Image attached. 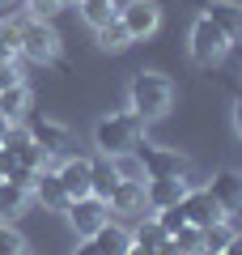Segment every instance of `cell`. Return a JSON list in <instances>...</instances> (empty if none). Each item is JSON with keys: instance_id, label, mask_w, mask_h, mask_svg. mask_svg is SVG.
Wrapping results in <instances>:
<instances>
[{"instance_id": "obj_12", "label": "cell", "mask_w": 242, "mask_h": 255, "mask_svg": "<svg viewBox=\"0 0 242 255\" xmlns=\"http://www.w3.org/2000/svg\"><path fill=\"white\" fill-rule=\"evenodd\" d=\"M208 196H213V200L225 209V217L242 213V170H221V174H213Z\"/></svg>"}, {"instance_id": "obj_35", "label": "cell", "mask_w": 242, "mask_h": 255, "mask_svg": "<svg viewBox=\"0 0 242 255\" xmlns=\"http://www.w3.org/2000/svg\"><path fill=\"white\" fill-rule=\"evenodd\" d=\"M60 9H77V0H60Z\"/></svg>"}, {"instance_id": "obj_31", "label": "cell", "mask_w": 242, "mask_h": 255, "mask_svg": "<svg viewBox=\"0 0 242 255\" xmlns=\"http://www.w3.org/2000/svg\"><path fill=\"white\" fill-rule=\"evenodd\" d=\"M13 166H17V157H13L9 149L0 145V179H9V174H13Z\"/></svg>"}, {"instance_id": "obj_11", "label": "cell", "mask_w": 242, "mask_h": 255, "mask_svg": "<svg viewBox=\"0 0 242 255\" xmlns=\"http://www.w3.org/2000/svg\"><path fill=\"white\" fill-rule=\"evenodd\" d=\"M183 213H187V221H191V226H200V230L225 221V209L208 196V187H187V196H183Z\"/></svg>"}, {"instance_id": "obj_27", "label": "cell", "mask_w": 242, "mask_h": 255, "mask_svg": "<svg viewBox=\"0 0 242 255\" xmlns=\"http://www.w3.org/2000/svg\"><path fill=\"white\" fill-rule=\"evenodd\" d=\"M234 234H238V226H234L230 217L217 221V226H208V230H204V251H225V243H230Z\"/></svg>"}, {"instance_id": "obj_7", "label": "cell", "mask_w": 242, "mask_h": 255, "mask_svg": "<svg viewBox=\"0 0 242 255\" xmlns=\"http://www.w3.org/2000/svg\"><path fill=\"white\" fill-rule=\"evenodd\" d=\"M107 221H111V204L98 200V196H81V200L68 204V226L77 230V238H94Z\"/></svg>"}, {"instance_id": "obj_9", "label": "cell", "mask_w": 242, "mask_h": 255, "mask_svg": "<svg viewBox=\"0 0 242 255\" xmlns=\"http://www.w3.org/2000/svg\"><path fill=\"white\" fill-rule=\"evenodd\" d=\"M187 187H191V179H187V174L144 179V204H149V213H157V209H170V204H183Z\"/></svg>"}, {"instance_id": "obj_29", "label": "cell", "mask_w": 242, "mask_h": 255, "mask_svg": "<svg viewBox=\"0 0 242 255\" xmlns=\"http://www.w3.org/2000/svg\"><path fill=\"white\" fill-rule=\"evenodd\" d=\"M26 13L38 21H51L55 13H60V0H26Z\"/></svg>"}, {"instance_id": "obj_18", "label": "cell", "mask_w": 242, "mask_h": 255, "mask_svg": "<svg viewBox=\"0 0 242 255\" xmlns=\"http://www.w3.org/2000/svg\"><path fill=\"white\" fill-rule=\"evenodd\" d=\"M26 111H30V85H9L0 90V119L4 124H26Z\"/></svg>"}, {"instance_id": "obj_32", "label": "cell", "mask_w": 242, "mask_h": 255, "mask_svg": "<svg viewBox=\"0 0 242 255\" xmlns=\"http://www.w3.org/2000/svg\"><path fill=\"white\" fill-rule=\"evenodd\" d=\"M230 115H234V132H238V140H242V90L234 94V111Z\"/></svg>"}, {"instance_id": "obj_16", "label": "cell", "mask_w": 242, "mask_h": 255, "mask_svg": "<svg viewBox=\"0 0 242 255\" xmlns=\"http://www.w3.org/2000/svg\"><path fill=\"white\" fill-rule=\"evenodd\" d=\"M30 200H34L30 187H17L13 179H0V221H17L30 209Z\"/></svg>"}, {"instance_id": "obj_20", "label": "cell", "mask_w": 242, "mask_h": 255, "mask_svg": "<svg viewBox=\"0 0 242 255\" xmlns=\"http://www.w3.org/2000/svg\"><path fill=\"white\" fill-rule=\"evenodd\" d=\"M94 43H98L102 51L119 55V51H127V47H132V34H127V26H123L119 17H111L107 26H98V30H94Z\"/></svg>"}, {"instance_id": "obj_37", "label": "cell", "mask_w": 242, "mask_h": 255, "mask_svg": "<svg viewBox=\"0 0 242 255\" xmlns=\"http://www.w3.org/2000/svg\"><path fill=\"white\" fill-rule=\"evenodd\" d=\"M204 255H225V251H204Z\"/></svg>"}, {"instance_id": "obj_19", "label": "cell", "mask_w": 242, "mask_h": 255, "mask_svg": "<svg viewBox=\"0 0 242 255\" xmlns=\"http://www.w3.org/2000/svg\"><path fill=\"white\" fill-rule=\"evenodd\" d=\"M21 17H26V9L17 17L0 21V64H17L21 60Z\"/></svg>"}, {"instance_id": "obj_21", "label": "cell", "mask_w": 242, "mask_h": 255, "mask_svg": "<svg viewBox=\"0 0 242 255\" xmlns=\"http://www.w3.org/2000/svg\"><path fill=\"white\" fill-rule=\"evenodd\" d=\"M77 13L98 30V26H107L111 17H119V0H77Z\"/></svg>"}, {"instance_id": "obj_6", "label": "cell", "mask_w": 242, "mask_h": 255, "mask_svg": "<svg viewBox=\"0 0 242 255\" xmlns=\"http://www.w3.org/2000/svg\"><path fill=\"white\" fill-rule=\"evenodd\" d=\"M51 170H55V179L64 183L68 200H81V196H90V183H94V157L64 153L60 162H51Z\"/></svg>"}, {"instance_id": "obj_22", "label": "cell", "mask_w": 242, "mask_h": 255, "mask_svg": "<svg viewBox=\"0 0 242 255\" xmlns=\"http://www.w3.org/2000/svg\"><path fill=\"white\" fill-rule=\"evenodd\" d=\"M166 238H170V234L157 226V217H140V226L132 230V247H144V251H157Z\"/></svg>"}, {"instance_id": "obj_1", "label": "cell", "mask_w": 242, "mask_h": 255, "mask_svg": "<svg viewBox=\"0 0 242 255\" xmlns=\"http://www.w3.org/2000/svg\"><path fill=\"white\" fill-rule=\"evenodd\" d=\"M174 107V81L166 73H153V68H140V73L127 81V111L153 124V119H166Z\"/></svg>"}, {"instance_id": "obj_4", "label": "cell", "mask_w": 242, "mask_h": 255, "mask_svg": "<svg viewBox=\"0 0 242 255\" xmlns=\"http://www.w3.org/2000/svg\"><path fill=\"white\" fill-rule=\"evenodd\" d=\"M21 60L30 64H55L60 60V34H55L51 21H38V17H21Z\"/></svg>"}, {"instance_id": "obj_25", "label": "cell", "mask_w": 242, "mask_h": 255, "mask_svg": "<svg viewBox=\"0 0 242 255\" xmlns=\"http://www.w3.org/2000/svg\"><path fill=\"white\" fill-rule=\"evenodd\" d=\"M0 255H30V243L13 221H0Z\"/></svg>"}, {"instance_id": "obj_2", "label": "cell", "mask_w": 242, "mask_h": 255, "mask_svg": "<svg viewBox=\"0 0 242 255\" xmlns=\"http://www.w3.org/2000/svg\"><path fill=\"white\" fill-rule=\"evenodd\" d=\"M144 119L136 111H115V115H102L94 124V145H98L102 157H115V153H127L144 140Z\"/></svg>"}, {"instance_id": "obj_10", "label": "cell", "mask_w": 242, "mask_h": 255, "mask_svg": "<svg viewBox=\"0 0 242 255\" xmlns=\"http://www.w3.org/2000/svg\"><path fill=\"white\" fill-rule=\"evenodd\" d=\"M26 128H30V136L47 149L51 162H60L64 153H72V132H68L64 124H55V119H30Z\"/></svg>"}, {"instance_id": "obj_28", "label": "cell", "mask_w": 242, "mask_h": 255, "mask_svg": "<svg viewBox=\"0 0 242 255\" xmlns=\"http://www.w3.org/2000/svg\"><path fill=\"white\" fill-rule=\"evenodd\" d=\"M153 217H157V226L161 230H166V234H179V230L183 226H187V213H183V204H170V209H157V213H153Z\"/></svg>"}, {"instance_id": "obj_24", "label": "cell", "mask_w": 242, "mask_h": 255, "mask_svg": "<svg viewBox=\"0 0 242 255\" xmlns=\"http://www.w3.org/2000/svg\"><path fill=\"white\" fill-rule=\"evenodd\" d=\"M107 162H111V170H115L119 179L144 183V166H140V157H136V149H127V153H115V157H107Z\"/></svg>"}, {"instance_id": "obj_8", "label": "cell", "mask_w": 242, "mask_h": 255, "mask_svg": "<svg viewBox=\"0 0 242 255\" xmlns=\"http://www.w3.org/2000/svg\"><path fill=\"white\" fill-rule=\"evenodd\" d=\"M119 21L127 26L132 43H140V38L157 34V26H161V4H157V0H127V4H119Z\"/></svg>"}, {"instance_id": "obj_36", "label": "cell", "mask_w": 242, "mask_h": 255, "mask_svg": "<svg viewBox=\"0 0 242 255\" xmlns=\"http://www.w3.org/2000/svg\"><path fill=\"white\" fill-rule=\"evenodd\" d=\"M0 9H13V0H0Z\"/></svg>"}, {"instance_id": "obj_23", "label": "cell", "mask_w": 242, "mask_h": 255, "mask_svg": "<svg viewBox=\"0 0 242 255\" xmlns=\"http://www.w3.org/2000/svg\"><path fill=\"white\" fill-rule=\"evenodd\" d=\"M119 187V174L111 170V162H94V183H90V196L98 200H111V191Z\"/></svg>"}, {"instance_id": "obj_5", "label": "cell", "mask_w": 242, "mask_h": 255, "mask_svg": "<svg viewBox=\"0 0 242 255\" xmlns=\"http://www.w3.org/2000/svg\"><path fill=\"white\" fill-rule=\"evenodd\" d=\"M136 157H140V166H144V179L191 174V162L179 153V149H166V145H149V140H140V145H136Z\"/></svg>"}, {"instance_id": "obj_15", "label": "cell", "mask_w": 242, "mask_h": 255, "mask_svg": "<svg viewBox=\"0 0 242 255\" xmlns=\"http://www.w3.org/2000/svg\"><path fill=\"white\" fill-rule=\"evenodd\" d=\"M204 17H213L217 26L225 30L230 43H242V4H234V0H208Z\"/></svg>"}, {"instance_id": "obj_14", "label": "cell", "mask_w": 242, "mask_h": 255, "mask_svg": "<svg viewBox=\"0 0 242 255\" xmlns=\"http://www.w3.org/2000/svg\"><path fill=\"white\" fill-rule=\"evenodd\" d=\"M111 213H123V217H144V183H132V179H119V187L111 191Z\"/></svg>"}, {"instance_id": "obj_30", "label": "cell", "mask_w": 242, "mask_h": 255, "mask_svg": "<svg viewBox=\"0 0 242 255\" xmlns=\"http://www.w3.org/2000/svg\"><path fill=\"white\" fill-rule=\"evenodd\" d=\"M9 85H21V68L17 64H0V90H9Z\"/></svg>"}, {"instance_id": "obj_3", "label": "cell", "mask_w": 242, "mask_h": 255, "mask_svg": "<svg viewBox=\"0 0 242 255\" xmlns=\"http://www.w3.org/2000/svg\"><path fill=\"white\" fill-rule=\"evenodd\" d=\"M230 47H234V43L225 38V30L217 26L213 17H204V13H200V17L191 21V43H187V51H191V60H196L200 68H213V64H221Z\"/></svg>"}, {"instance_id": "obj_34", "label": "cell", "mask_w": 242, "mask_h": 255, "mask_svg": "<svg viewBox=\"0 0 242 255\" xmlns=\"http://www.w3.org/2000/svg\"><path fill=\"white\" fill-rule=\"evenodd\" d=\"M225 255H242V230L230 238V243H225Z\"/></svg>"}, {"instance_id": "obj_13", "label": "cell", "mask_w": 242, "mask_h": 255, "mask_svg": "<svg viewBox=\"0 0 242 255\" xmlns=\"http://www.w3.org/2000/svg\"><path fill=\"white\" fill-rule=\"evenodd\" d=\"M34 200L43 204L47 213H68V191H64V183L55 179V170L51 166H43V170H38V179H34Z\"/></svg>"}, {"instance_id": "obj_17", "label": "cell", "mask_w": 242, "mask_h": 255, "mask_svg": "<svg viewBox=\"0 0 242 255\" xmlns=\"http://www.w3.org/2000/svg\"><path fill=\"white\" fill-rule=\"evenodd\" d=\"M90 243L98 247V255H127V251H132V230L119 226V221H107Z\"/></svg>"}, {"instance_id": "obj_26", "label": "cell", "mask_w": 242, "mask_h": 255, "mask_svg": "<svg viewBox=\"0 0 242 255\" xmlns=\"http://www.w3.org/2000/svg\"><path fill=\"white\" fill-rule=\"evenodd\" d=\"M174 247H179V255H204V230L187 221V226L174 234Z\"/></svg>"}, {"instance_id": "obj_33", "label": "cell", "mask_w": 242, "mask_h": 255, "mask_svg": "<svg viewBox=\"0 0 242 255\" xmlns=\"http://www.w3.org/2000/svg\"><path fill=\"white\" fill-rule=\"evenodd\" d=\"M72 255H98V247H94V243H90V238H81V243H77V247H72Z\"/></svg>"}]
</instances>
